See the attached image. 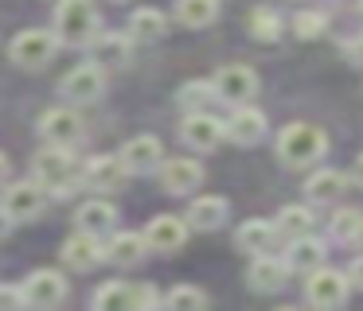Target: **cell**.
Instances as JSON below:
<instances>
[{
	"instance_id": "cell-23",
	"label": "cell",
	"mask_w": 363,
	"mask_h": 311,
	"mask_svg": "<svg viewBox=\"0 0 363 311\" xmlns=\"http://www.w3.org/2000/svg\"><path fill=\"white\" fill-rule=\"evenodd\" d=\"M90 47H94L98 66H125L129 62V35H121V31H98Z\"/></svg>"
},
{
	"instance_id": "cell-21",
	"label": "cell",
	"mask_w": 363,
	"mask_h": 311,
	"mask_svg": "<svg viewBox=\"0 0 363 311\" xmlns=\"http://www.w3.org/2000/svg\"><path fill=\"white\" fill-rule=\"evenodd\" d=\"M82 179H86V187H94V191H113V187L125 179V163H121V156H94V160L86 163V171H82Z\"/></svg>"
},
{
	"instance_id": "cell-22",
	"label": "cell",
	"mask_w": 363,
	"mask_h": 311,
	"mask_svg": "<svg viewBox=\"0 0 363 311\" xmlns=\"http://www.w3.org/2000/svg\"><path fill=\"white\" fill-rule=\"evenodd\" d=\"M285 264H289V272H316L324 264V245L313 237V233L293 237L289 241V253H285Z\"/></svg>"
},
{
	"instance_id": "cell-30",
	"label": "cell",
	"mask_w": 363,
	"mask_h": 311,
	"mask_svg": "<svg viewBox=\"0 0 363 311\" xmlns=\"http://www.w3.org/2000/svg\"><path fill=\"white\" fill-rule=\"evenodd\" d=\"M215 98H219L215 82H184L180 86V105L188 109V113H203Z\"/></svg>"
},
{
	"instance_id": "cell-28",
	"label": "cell",
	"mask_w": 363,
	"mask_h": 311,
	"mask_svg": "<svg viewBox=\"0 0 363 311\" xmlns=\"http://www.w3.org/2000/svg\"><path fill=\"white\" fill-rule=\"evenodd\" d=\"M94 307H98V311H125V307H137V292L113 280V284H102V288L94 292Z\"/></svg>"
},
{
	"instance_id": "cell-3",
	"label": "cell",
	"mask_w": 363,
	"mask_h": 311,
	"mask_svg": "<svg viewBox=\"0 0 363 311\" xmlns=\"http://www.w3.org/2000/svg\"><path fill=\"white\" fill-rule=\"evenodd\" d=\"M35 179H40L51 194H71L74 187H79L82 171H79V163H74L71 148L51 144V152H43L40 160H35Z\"/></svg>"
},
{
	"instance_id": "cell-32",
	"label": "cell",
	"mask_w": 363,
	"mask_h": 311,
	"mask_svg": "<svg viewBox=\"0 0 363 311\" xmlns=\"http://www.w3.org/2000/svg\"><path fill=\"white\" fill-rule=\"evenodd\" d=\"M164 303L172 311H191V307H207V292L203 288H191V284H180L164 295Z\"/></svg>"
},
{
	"instance_id": "cell-19",
	"label": "cell",
	"mask_w": 363,
	"mask_h": 311,
	"mask_svg": "<svg viewBox=\"0 0 363 311\" xmlns=\"http://www.w3.org/2000/svg\"><path fill=\"white\" fill-rule=\"evenodd\" d=\"M145 253H149L145 233H113L110 245H106V261H113L118 269H133V264H141Z\"/></svg>"
},
{
	"instance_id": "cell-27",
	"label": "cell",
	"mask_w": 363,
	"mask_h": 311,
	"mask_svg": "<svg viewBox=\"0 0 363 311\" xmlns=\"http://www.w3.org/2000/svg\"><path fill=\"white\" fill-rule=\"evenodd\" d=\"M316 218L308 206H285L281 214H277V233H285V237H305V233H313Z\"/></svg>"
},
{
	"instance_id": "cell-31",
	"label": "cell",
	"mask_w": 363,
	"mask_h": 311,
	"mask_svg": "<svg viewBox=\"0 0 363 311\" xmlns=\"http://www.w3.org/2000/svg\"><path fill=\"white\" fill-rule=\"evenodd\" d=\"M332 237L363 245V210H340V214L332 218Z\"/></svg>"
},
{
	"instance_id": "cell-6",
	"label": "cell",
	"mask_w": 363,
	"mask_h": 311,
	"mask_svg": "<svg viewBox=\"0 0 363 311\" xmlns=\"http://www.w3.org/2000/svg\"><path fill=\"white\" fill-rule=\"evenodd\" d=\"M305 292H308V303H313V307H344L347 292H352V280H347V272L316 269V272H308Z\"/></svg>"
},
{
	"instance_id": "cell-14",
	"label": "cell",
	"mask_w": 363,
	"mask_h": 311,
	"mask_svg": "<svg viewBox=\"0 0 363 311\" xmlns=\"http://www.w3.org/2000/svg\"><path fill=\"white\" fill-rule=\"evenodd\" d=\"M160 183H164L168 194H188L203 183V168L191 156H176V160L160 163Z\"/></svg>"
},
{
	"instance_id": "cell-10",
	"label": "cell",
	"mask_w": 363,
	"mask_h": 311,
	"mask_svg": "<svg viewBox=\"0 0 363 311\" xmlns=\"http://www.w3.org/2000/svg\"><path fill=\"white\" fill-rule=\"evenodd\" d=\"M40 136L48 140V144H55V148H71V144H79L82 140V117L74 113V109H48L43 113V121H40Z\"/></svg>"
},
{
	"instance_id": "cell-13",
	"label": "cell",
	"mask_w": 363,
	"mask_h": 311,
	"mask_svg": "<svg viewBox=\"0 0 363 311\" xmlns=\"http://www.w3.org/2000/svg\"><path fill=\"white\" fill-rule=\"evenodd\" d=\"M188 230L191 225L184 222V218L157 214L149 222V230H145V241H149V249H157V253H176V249H184V241H188Z\"/></svg>"
},
{
	"instance_id": "cell-5",
	"label": "cell",
	"mask_w": 363,
	"mask_h": 311,
	"mask_svg": "<svg viewBox=\"0 0 363 311\" xmlns=\"http://www.w3.org/2000/svg\"><path fill=\"white\" fill-rule=\"evenodd\" d=\"M0 206H4V214L12 218V222H32V218L43 214V206H48V187L40 183V179H28V183H12L9 191L0 194Z\"/></svg>"
},
{
	"instance_id": "cell-42",
	"label": "cell",
	"mask_w": 363,
	"mask_h": 311,
	"mask_svg": "<svg viewBox=\"0 0 363 311\" xmlns=\"http://www.w3.org/2000/svg\"><path fill=\"white\" fill-rule=\"evenodd\" d=\"M359 20H363V4H359Z\"/></svg>"
},
{
	"instance_id": "cell-20",
	"label": "cell",
	"mask_w": 363,
	"mask_h": 311,
	"mask_svg": "<svg viewBox=\"0 0 363 311\" xmlns=\"http://www.w3.org/2000/svg\"><path fill=\"white\" fill-rule=\"evenodd\" d=\"M74 222H79V230L98 233V237H102V233H110L113 225H118V206L106 202V199H90V202H82V206H79Z\"/></svg>"
},
{
	"instance_id": "cell-29",
	"label": "cell",
	"mask_w": 363,
	"mask_h": 311,
	"mask_svg": "<svg viewBox=\"0 0 363 311\" xmlns=\"http://www.w3.org/2000/svg\"><path fill=\"white\" fill-rule=\"evenodd\" d=\"M129 35L133 39H160L164 35V12H157V8H137L129 16Z\"/></svg>"
},
{
	"instance_id": "cell-37",
	"label": "cell",
	"mask_w": 363,
	"mask_h": 311,
	"mask_svg": "<svg viewBox=\"0 0 363 311\" xmlns=\"http://www.w3.org/2000/svg\"><path fill=\"white\" fill-rule=\"evenodd\" d=\"M347 280H352V284H359V288H363V253L355 257L352 264H347Z\"/></svg>"
},
{
	"instance_id": "cell-18",
	"label": "cell",
	"mask_w": 363,
	"mask_h": 311,
	"mask_svg": "<svg viewBox=\"0 0 363 311\" xmlns=\"http://www.w3.org/2000/svg\"><path fill=\"white\" fill-rule=\"evenodd\" d=\"M227 214H230L227 199H219V194H203V199H196L188 206V225L191 230L211 233V230H219V225L227 222Z\"/></svg>"
},
{
	"instance_id": "cell-40",
	"label": "cell",
	"mask_w": 363,
	"mask_h": 311,
	"mask_svg": "<svg viewBox=\"0 0 363 311\" xmlns=\"http://www.w3.org/2000/svg\"><path fill=\"white\" fill-rule=\"evenodd\" d=\"M9 230H12V218L4 214V206H0V237H9Z\"/></svg>"
},
{
	"instance_id": "cell-35",
	"label": "cell",
	"mask_w": 363,
	"mask_h": 311,
	"mask_svg": "<svg viewBox=\"0 0 363 311\" xmlns=\"http://www.w3.org/2000/svg\"><path fill=\"white\" fill-rule=\"evenodd\" d=\"M24 288H0V307H9V311H16V307H24Z\"/></svg>"
},
{
	"instance_id": "cell-33",
	"label": "cell",
	"mask_w": 363,
	"mask_h": 311,
	"mask_svg": "<svg viewBox=\"0 0 363 311\" xmlns=\"http://www.w3.org/2000/svg\"><path fill=\"white\" fill-rule=\"evenodd\" d=\"M250 31L262 43H274V39L281 35V20H277V12H269V8H258V12L250 16Z\"/></svg>"
},
{
	"instance_id": "cell-38",
	"label": "cell",
	"mask_w": 363,
	"mask_h": 311,
	"mask_svg": "<svg viewBox=\"0 0 363 311\" xmlns=\"http://www.w3.org/2000/svg\"><path fill=\"white\" fill-rule=\"evenodd\" d=\"M137 292V307H152V303H157V292H152V288H133Z\"/></svg>"
},
{
	"instance_id": "cell-4",
	"label": "cell",
	"mask_w": 363,
	"mask_h": 311,
	"mask_svg": "<svg viewBox=\"0 0 363 311\" xmlns=\"http://www.w3.org/2000/svg\"><path fill=\"white\" fill-rule=\"evenodd\" d=\"M55 51H59V35H55V31H48V28L20 31V35L12 39V47H9L12 62H20V66H28V70L48 66V62L55 59Z\"/></svg>"
},
{
	"instance_id": "cell-15",
	"label": "cell",
	"mask_w": 363,
	"mask_h": 311,
	"mask_svg": "<svg viewBox=\"0 0 363 311\" xmlns=\"http://www.w3.org/2000/svg\"><path fill=\"white\" fill-rule=\"evenodd\" d=\"M63 261L79 272H86V269H94L98 261H106V249H102V241H98V233L79 230L74 237H67L63 241Z\"/></svg>"
},
{
	"instance_id": "cell-1",
	"label": "cell",
	"mask_w": 363,
	"mask_h": 311,
	"mask_svg": "<svg viewBox=\"0 0 363 311\" xmlns=\"http://www.w3.org/2000/svg\"><path fill=\"white\" fill-rule=\"evenodd\" d=\"M55 35L67 47H86L98 35V8L94 0H59L55 4Z\"/></svg>"
},
{
	"instance_id": "cell-17",
	"label": "cell",
	"mask_w": 363,
	"mask_h": 311,
	"mask_svg": "<svg viewBox=\"0 0 363 311\" xmlns=\"http://www.w3.org/2000/svg\"><path fill=\"white\" fill-rule=\"evenodd\" d=\"M227 136L235 140V144H246V148L258 144V140L266 136V113H262V109H250V105H238L227 121Z\"/></svg>"
},
{
	"instance_id": "cell-25",
	"label": "cell",
	"mask_w": 363,
	"mask_h": 311,
	"mask_svg": "<svg viewBox=\"0 0 363 311\" xmlns=\"http://www.w3.org/2000/svg\"><path fill=\"white\" fill-rule=\"evenodd\" d=\"M274 233H277V225H274V222H266V218H250V222L238 225L235 241H238V249H246V253L258 257V253H266V249H269Z\"/></svg>"
},
{
	"instance_id": "cell-16",
	"label": "cell",
	"mask_w": 363,
	"mask_h": 311,
	"mask_svg": "<svg viewBox=\"0 0 363 311\" xmlns=\"http://www.w3.org/2000/svg\"><path fill=\"white\" fill-rule=\"evenodd\" d=\"M246 280H250L254 292H266V295L269 292H281L285 280H289V264L277 261V257L258 253V257H254V264H250V272H246Z\"/></svg>"
},
{
	"instance_id": "cell-9",
	"label": "cell",
	"mask_w": 363,
	"mask_h": 311,
	"mask_svg": "<svg viewBox=\"0 0 363 311\" xmlns=\"http://www.w3.org/2000/svg\"><path fill=\"white\" fill-rule=\"evenodd\" d=\"M180 136H184V144L196 148V152H211V148L227 136V121L211 117L207 109H203V113H188V117H184V124H180Z\"/></svg>"
},
{
	"instance_id": "cell-7",
	"label": "cell",
	"mask_w": 363,
	"mask_h": 311,
	"mask_svg": "<svg viewBox=\"0 0 363 311\" xmlns=\"http://www.w3.org/2000/svg\"><path fill=\"white\" fill-rule=\"evenodd\" d=\"M211 82H215V90H219V98L230 101V105H246V101L258 93V74H254L250 66H242V62L219 66V74H215Z\"/></svg>"
},
{
	"instance_id": "cell-11",
	"label": "cell",
	"mask_w": 363,
	"mask_h": 311,
	"mask_svg": "<svg viewBox=\"0 0 363 311\" xmlns=\"http://www.w3.org/2000/svg\"><path fill=\"white\" fill-rule=\"evenodd\" d=\"M102 90H106V74L98 62H82V66H74L59 82V93L67 101H94V98H102Z\"/></svg>"
},
{
	"instance_id": "cell-24",
	"label": "cell",
	"mask_w": 363,
	"mask_h": 311,
	"mask_svg": "<svg viewBox=\"0 0 363 311\" xmlns=\"http://www.w3.org/2000/svg\"><path fill=\"white\" fill-rule=\"evenodd\" d=\"M344 187H347V179L340 175V171L320 168V171H313V175H308L305 194H308L313 202H320V206H328V202H336L340 194H344Z\"/></svg>"
},
{
	"instance_id": "cell-36",
	"label": "cell",
	"mask_w": 363,
	"mask_h": 311,
	"mask_svg": "<svg viewBox=\"0 0 363 311\" xmlns=\"http://www.w3.org/2000/svg\"><path fill=\"white\" fill-rule=\"evenodd\" d=\"M347 59H352V66H363V35H355L347 43Z\"/></svg>"
},
{
	"instance_id": "cell-26",
	"label": "cell",
	"mask_w": 363,
	"mask_h": 311,
	"mask_svg": "<svg viewBox=\"0 0 363 311\" xmlns=\"http://www.w3.org/2000/svg\"><path fill=\"white\" fill-rule=\"evenodd\" d=\"M219 16V0H180L176 4V20L184 28H207Z\"/></svg>"
},
{
	"instance_id": "cell-2",
	"label": "cell",
	"mask_w": 363,
	"mask_h": 311,
	"mask_svg": "<svg viewBox=\"0 0 363 311\" xmlns=\"http://www.w3.org/2000/svg\"><path fill=\"white\" fill-rule=\"evenodd\" d=\"M324 148H328V136H324L316 124H289V129L277 136V156H281L289 168H308V163H316L324 156Z\"/></svg>"
},
{
	"instance_id": "cell-8",
	"label": "cell",
	"mask_w": 363,
	"mask_h": 311,
	"mask_svg": "<svg viewBox=\"0 0 363 311\" xmlns=\"http://www.w3.org/2000/svg\"><path fill=\"white\" fill-rule=\"evenodd\" d=\"M24 300L32 303V307H59V303L67 300V280H63V272H55V269H40V272H32V276L24 280Z\"/></svg>"
},
{
	"instance_id": "cell-41",
	"label": "cell",
	"mask_w": 363,
	"mask_h": 311,
	"mask_svg": "<svg viewBox=\"0 0 363 311\" xmlns=\"http://www.w3.org/2000/svg\"><path fill=\"white\" fill-rule=\"evenodd\" d=\"M9 175V160H4V152H0V179Z\"/></svg>"
},
{
	"instance_id": "cell-34",
	"label": "cell",
	"mask_w": 363,
	"mask_h": 311,
	"mask_svg": "<svg viewBox=\"0 0 363 311\" xmlns=\"http://www.w3.org/2000/svg\"><path fill=\"white\" fill-rule=\"evenodd\" d=\"M320 31H324V16L320 12H297V16H293V35L316 39Z\"/></svg>"
},
{
	"instance_id": "cell-39",
	"label": "cell",
	"mask_w": 363,
	"mask_h": 311,
	"mask_svg": "<svg viewBox=\"0 0 363 311\" xmlns=\"http://www.w3.org/2000/svg\"><path fill=\"white\" fill-rule=\"evenodd\" d=\"M352 183L363 187V156H355V163H352Z\"/></svg>"
},
{
	"instance_id": "cell-12",
	"label": "cell",
	"mask_w": 363,
	"mask_h": 311,
	"mask_svg": "<svg viewBox=\"0 0 363 311\" xmlns=\"http://www.w3.org/2000/svg\"><path fill=\"white\" fill-rule=\"evenodd\" d=\"M118 156H121L129 175H149V171H157L164 163V144L157 136H133Z\"/></svg>"
}]
</instances>
